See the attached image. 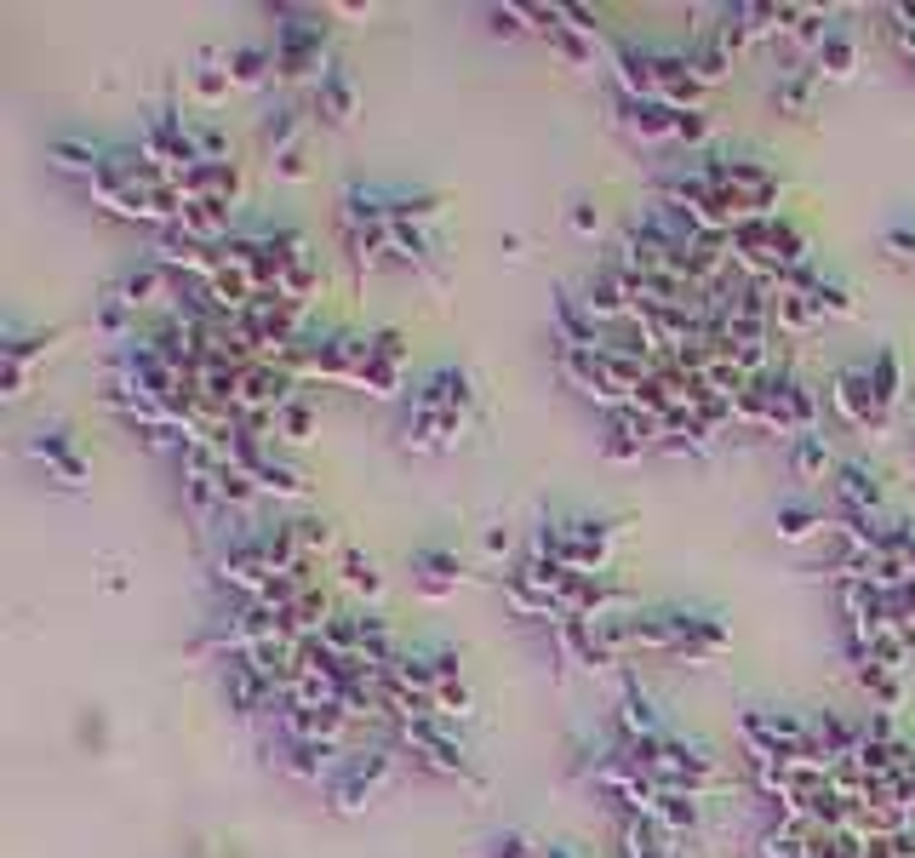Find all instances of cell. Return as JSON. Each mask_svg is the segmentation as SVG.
<instances>
[{
	"instance_id": "d6986e66",
	"label": "cell",
	"mask_w": 915,
	"mask_h": 858,
	"mask_svg": "<svg viewBox=\"0 0 915 858\" xmlns=\"http://www.w3.org/2000/svg\"><path fill=\"white\" fill-rule=\"evenodd\" d=\"M813 527H818V515H813L807 504H784V509H779V532H784V538H807Z\"/></svg>"
},
{
	"instance_id": "ba28073f",
	"label": "cell",
	"mask_w": 915,
	"mask_h": 858,
	"mask_svg": "<svg viewBox=\"0 0 915 858\" xmlns=\"http://www.w3.org/2000/svg\"><path fill=\"white\" fill-rule=\"evenodd\" d=\"M624 842H629V858H670V853H664V836H658V818H652V813H647V818H641V813L629 818V824H624Z\"/></svg>"
},
{
	"instance_id": "2e32d148",
	"label": "cell",
	"mask_w": 915,
	"mask_h": 858,
	"mask_svg": "<svg viewBox=\"0 0 915 858\" xmlns=\"http://www.w3.org/2000/svg\"><path fill=\"white\" fill-rule=\"evenodd\" d=\"M481 858H538V847H532L527 829H504V836L486 842V853H481Z\"/></svg>"
},
{
	"instance_id": "8992f818",
	"label": "cell",
	"mask_w": 915,
	"mask_h": 858,
	"mask_svg": "<svg viewBox=\"0 0 915 858\" xmlns=\"http://www.w3.org/2000/svg\"><path fill=\"white\" fill-rule=\"evenodd\" d=\"M223 69H229V80L235 86H257L269 69H275V52H264V46H235L223 57Z\"/></svg>"
},
{
	"instance_id": "44dd1931",
	"label": "cell",
	"mask_w": 915,
	"mask_h": 858,
	"mask_svg": "<svg viewBox=\"0 0 915 858\" xmlns=\"http://www.w3.org/2000/svg\"><path fill=\"white\" fill-rule=\"evenodd\" d=\"M595 207H589V200H578V207H572V229H578V235H595Z\"/></svg>"
},
{
	"instance_id": "9c48e42d",
	"label": "cell",
	"mask_w": 915,
	"mask_h": 858,
	"mask_svg": "<svg viewBox=\"0 0 915 858\" xmlns=\"http://www.w3.org/2000/svg\"><path fill=\"white\" fill-rule=\"evenodd\" d=\"M870 378H875V395H881V407L893 413V407H899V355L886 350V343H881V350H875V361H870Z\"/></svg>"
},
{
	"instance_id": "5b68a950",
	"label": "cell",
	"mask_w": 915,
	"mask_h": 858,
	"mask_svg": "<svg viewBox=\"0 0 915 858\" xmlns=\"http://www.w3.org/2000/svg\"><path fill=\"white\" fill-rule=\"evenodd\" d=\"M652 818L670 824V829H693V824H698V795H693V790H658Z\"/></svg>"
},
{
	"instance_id": "30bf717a",
	"label": "cell",
	"mask_w": 915,
	"mask_h": 858,
	"mask_svg": "<svg viewBox=\"0 0 915 858\" xmlns=\"http://www.w3.org/2000/svg\"><path fill=\"white\" fill-rule=\"evenodd\" d=\"M412 566L429 579V590H447V584H458V572H464V566H458V556H447V550H418Z\"/></svg>"
},
{
	"instance_id": "6da1fadb",
	"label": "cell",
	"mask_w": 915,
	"mask_h": 858,
	"mask_svg": "<svg viewBox=\"0 0 915 858\" xmlns=\"http://www.w3.org/2000/svg\"><path fill=\"white\" fill-rule=\"evenodd\" d=\"M389 772H395L389 750H355V756H338L332 779H327V801H332L338 813H355V807H366V801L389 784Z\"/></svg>"
},
{
	"instance_id": "277c9868",
	"label": "cell",
	"mask_w": 915,
	"mask_h": 858,
	"mask_svg": "<svg viewBox=\"0 0 915 858\" xmlns=\"http://www.w3.org/2000/svg\"><path fill=\"white\" fill-rule=\"evenodd\" d=\"M64 172H86V178H98V166L109 161L103 143H86V138H52V150H46Z\"/></svg>"
},
{
	"instance_id": "52a82bcc",
	"label": "cell",
	"mask_w": 915,
	"mask_h": 858,
	"mask_svg": "<svg viewBox=\"0 0 915 858\" xmlns=\"http://www.w3.org/2000/svg\"><path fill=\"white\" fill-rule=\"evenodd\" d=\"M852 41L841 35V29H829L824 35V46H818V75H829V80H847L852 75Z\"/></svg>"
},
{
	"instance_id": "7a4b0ae2",
	"label": "cell",
	"mask_w": 915,
	"mask_h": 858,
	"mask_svg": "<svg viewBox=\"0 0 915 858\" xmlns=\"http://www.w3.org/2000/svg\"><path fill=\"white\" fill-rule=\"evenodd\" d=\"M400 332H378V338H366V361H361V389L372 395H395L400 389Z\"/></svg>"
},
{
	"instance_id": "4fadbf2b",
	"label": "cell",
	"mask_w": 915,
	"mask_h": 858,
	"mask_svg": "<svg viewBox=\"0 0 915 858\" xmlns=\"http://www.w3.org/2000/svg\"><path fill=\"white\" fill-rule=\"evenodd\" d=\"M275 429L286 441H309V429H315V407L309 400H286V407L275 413Z\"/></svg>"
},
{
	"instance_id": "603a6c76",
	"label": "cell",
	"mask_w": 915,
	"mask_h": 858,
	"mask_svg": "<svg viewBox=\"0 0 915 858\" xmlns=\"http://www.w3.org/2000/svg\"><path fill=\"white\" fill-rule=\"evenodd\" d=\"M543 858H572V853H566V847H550V853H543Z\"/></svg>"
},
{
	"instance_id": "8fae6325",
	"label": "cell",
	"mask_w": 915,
	"mask_h": 858,
	"mask_svg": "<svg viewBox=\"0 0 915 858\" xmlns=\"http://www.w3.org/2000/svg\"><path fill=\"white\" fill-rule=\"evenodd\" d=\"M264 143H269L275 155L298 143V109H293V103H280V109H269V114H264Z\"/></svg>"
},
{
	"instance_id": "e0dca14e",
	"label": "cell",
	"mask_w": 915,
	"mask_h": 858,
	"mask_svg": "<svg viewBox=\"0 0 915 858\" xmlns=\"http://www.w3.org/2000/svg\"><path fill=\"white\" fill-rule=\"evenodd\" d=\"M343 584H355V590H366V595H378V572H372V561L361 556V550H343Z\"/></svg>"
},
{
	"instance_id": "3957f363",
	"label": "cell",
	"mask_w": 915,
	"mask_h": 858,
	"mask_svg": "<svg viewBox=\"0 0 915 858\" xmlns=\"http://www.w3.org/2000/svg\"><path fill=\"white\" fill-rule=\"evenodd\" d=\"M315 109H321L332 127H343L355 114V75L343 69V64H332L321 80H315Z\"/></svg>"
},
{
	"instance_id": "ac0fdd59",
	"label": "cell",
	"mask_w": 915,
	"mask_h": 858,
	"mask_svg": "<svg viewBox=\"0 0 915 858\" xmlns=\"http://www.w3.org/2000/svg\"><path fill=\"white\" fill-rule=\"evenodd\" d=\"M293 527H298V543H304V561H315L321 550H332V527H327V521H315V515H309V521H293Z\"/></svg>"
},
{
	"instance_id": "7402d4cb",
	"label": "cell",
	"mask_w": 915,
	"mask_h": 858,
	"mask_svg": "<svg viewBox=\"0 0 915 858\" xmlns=\"http://www.w3.org/2000/svg\"><path fill=\"white\" fill-rule=\"evenodd\" d=\"M886 246H893L899 257H915V229H893V235H886Z\"/></svg>"
},
{
	"instance_id": "5bb4252c",
	"label": "cell",
	"mask_w": 915,
	"mask_h": 858,
	"mask_svg": "<svg viewBox=\"0 0 915 858\" xmlns=\"http://www.w3.org/2000/svg\"><path fill=\"white\" fill-rule=\"evenodd\" d=\"M807 92H813V75H784L779 86H772V103H779L784 114H807Z\"/></svg>"
},
{
	"instance_id": "7c38bea8",
	"label": "cell",
	"mask_w": 915,
	"mask_h": 858,
	"mask_svg": "<svg viewBox=\"0 0 915 858\" xmlns=\"http://www.w3.org/2000/svg\"><path fill=\"white\" fill-rule=\"evenodd\" d=\"M795 475H824L829 470V447H824V436L813 429V436H795Z\"/></svg>"
},
{
	"instance_id": "9a60e30c",
	"label": "cell",
	"mask_w": 915,
	"mask_h": 858,
	"mask_svg": "<svg viewBox=\"0 0 915 858\" xmlns=\"http://www.w3.org/2000/svg\"><path fill=\"white\" fill-rule=\"evenodd\" d=\"M257 486H264V493H280V498H304V481L286 470V464H275V458H264V470L252 475Z\"/></svg>"
},
{
	"instance_id": "ffe728a7",
	"label": "cell",
	"mask_w": 915,
	"mask_h": 858,
	"mask_svg": "<svg viewBox=\"0 0 915 858\" xmlns=\"http://www.w3.org/2000/svg\"><path fill=\"white\" fill-rule=\"evenodd\" d=\"M275 172H280V178H304V172H309V166H304V143L280 150V155H275Z\"/></svg>"
}]
</instances>
